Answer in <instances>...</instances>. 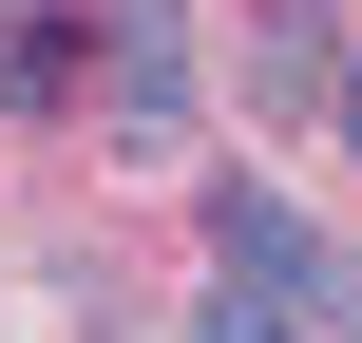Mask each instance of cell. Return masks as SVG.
<instances>
[{
    "label": "cell",
    "instance_id": "6da1fadb",
    "mask_svg": "<svg viewBox=\"0 0 362 343\" xmlns=\"http://www.w3.org/2000/svg\"><path fill=\"white\" fill-rule=\"evenodd\" d=\"M210 248H229V286H267L305 343H344V325H362V267L286 210V191H210Z\"/></svg>",
    "mask_w": 362,
    "mask_h": 343
},
{
    "label": "cell",
    "instance_id": "7a4b0ae2",
    "mask_svg": "<svg viewBox=\"0 0 362 343\" xmlns=\"http://www.w3.org/2000/svg\"><path fill=\"white\" fill-rule=\"evenodd\" d=\"M115 115H134V134H172V115H191V38H172L153 0L115 19Z\"/></svg>",
    "mask_w": 362,
    "mask_h": 343
},
{
    "label": "cell",
    "instance_id": "3957f363",
    "mask_svg": "<svg viewBox=\"0 0 362 343\" xmlns=\"http://www.w3.org/2000/svg\"><path fill=\"white\" fill-rule=\"evenodd\" d=\"M76 38H95V19H57V0L0 19V95H76Z\"/></svg>",
    "mask_w": 362,
    "mask_h": 343
},
{
    "label": "cell",
    "instance_id": "277c9868",
    "mask_svg": "<svg viewBox=\"0 0 362 343\" xmlns=\"http://www.w3.org/2000/svg\"><path fill=\"white\" fill-rule=\"evenodd\" d=\"M191 343H305V325H286L267 286H210V306H191Z\"/></svg>",
    "mask_w": 362,
    "mask_h": 343
},
{
    "label": "cell",
    "instance_id": "5b68a950",
    "mask_svg": "<svg viewBox=\"0 0 362 343\" xmlns=\"http://www.w3.org/2000/svg\"><path fill=\"white\" fill-rule=\"evenodd\" d=\"M325 95H344V134H362V57H344V76H325Z\"/></svg>",
    "mask_w": 362,
    "mask_h": 343
}]
</instances>
